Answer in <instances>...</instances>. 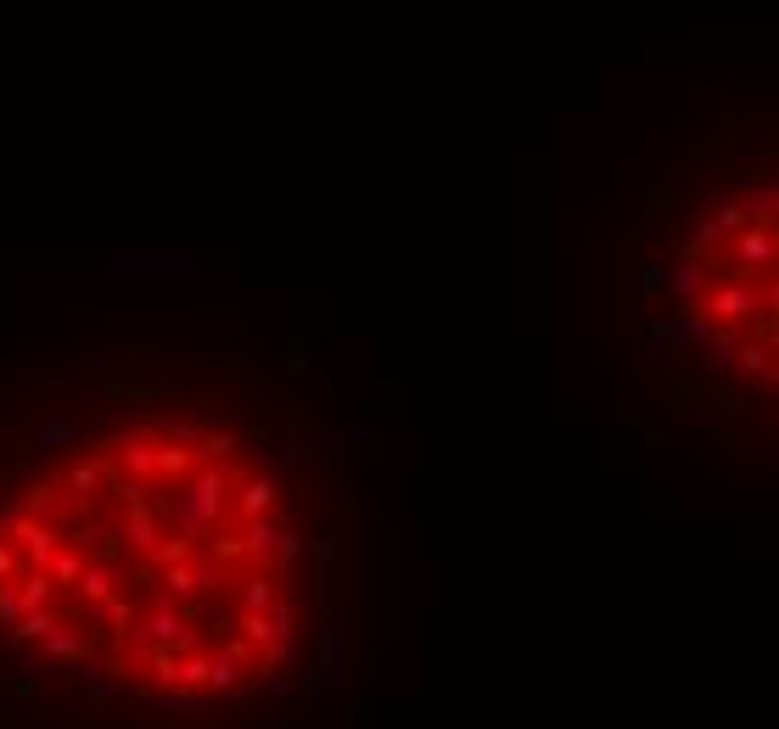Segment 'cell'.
Returning a JSON list of instances; mask_svg holds the SVG:
<instances>
[{
	"mask_svg": "<svg viewBox=\"0 0 779 729\" xmlns=\"http://www.w3.org/2000/svg\"><path fill=\"white\" fill-rule=\"evenodd\" d=\"M241 679H247V645H225L219 657H202V685L213 690H241Z\"/></svg>",
	"mask_w": 779,
	"mask_h": 729,
	"instance_id": "obj_1",
	"label": "cell"
},
{
	"mask_svg": "<svg viewBox=\"0 0 779 729\" xmlns=\"http://www.w3.org/2000/svg\"><path fill=\"white\" fill-rule=\"evenodd\" d=\"M757 309H768V298H757L751 286H718L707 298V315H718V320H746Z\"/></svg>",
	"mask_w": 779,
	"mask_h": 729,
	"instance_id": "obj_2",
	"label": "cell"
},
{
	"mask_svg": "<svg viewBox=\"0 0 779 729\" xmlns=\"http://www.w3.org/2000/svg\"><path fill=\"white\" fill-rule=\"evenodd\" d=\"M85 421H96V410H73V415H57V421H40V427L29 432V444L34 449H57V444H68V438H79Z\"/></svg>",
	"mask_w": 779,
	"mask_h": 729,
	"instance_id": "obj_3",
	"label": "cell"
},
{
	"mask_svg": "<svg viewBox=\"0 0 779 729\" xmlns=\"http://www.w3.org/2000/svg\"><path fill=\"white\" fill-rule=\"evenodd\" d=\"M768 258H774V236H768V225H751L746 236H740V253H735V275H751V270H763Z\"/></svg>",
	"mask_w": 779,
	"mask_h": 729,
	"instance_id": "obj_4",
	"label": "cell"
},
{
	"mask_svg": "<svg viewBox=\"0 0 779 729\" xmlns=\"http://www.w3.org/2000/svg\"><path fill=\"white\" fill-rule=\"evenodd\" d=\"M12 533L23 539V550H29L34 567H51V556H57V539H62L57 528H45V522H17Z\"/></svg>",
	"mask_w": 779,
	"mask_h": 729,
	"instance_id": "obj_5",
	"label": "cell"
},
{
	"mask_svg": "<svg viewBox=\"0 0 779 729\" xmlns=\"http://www.w3.org/2000/svg\"><path fill=\"white\" fill-rule=\"evenodd\" d=\"M707 281H712V264H707L701 253L684 258L679 270H667V292H679V298H695V292H701Z\"/></svg>",
	"mask_w": 779,
	"mask_h": 729,
	"instance_id": "obj_6",
	"label": "cell"
},
{
	"mask_svg": "<svg viewBox=\"0 0 779 729\" xmlns=\"http://www.w3.org/2000/svg\"><path fill=\"white\" fill-rule=\"evenodd\" d=\"M79 584H85V601H107V595L118 589V567H113V561L85 556V572H79Z\"/></svg>",
	"mask_w": 779,
	"mask_h": 729,
	"instance_id": "obj_7",
	"label": "cell"
},
{
	"mask_svg": "<svg viewBox=\"0 0 779 729\" xmlns=\"http://www.w3.org/2000/svg\"><path fill=\"white\" fill-rule=\"evenodd\" d=\"M275 539H281V522H270V516H247V528H241V550H247V556H270Z\"/></svg>",
	"mask_w": 779,
	"mask_h": 729,
	"instance_id": "obj_8",
	"label": "cell"
},
{
	"mask_svg": "<svg viewBox=\"0 0 779 729\" xmlns=\"http://www.w3.org/2000/svg\"><path fill=\"white\" fill-rule=\"evenodd\" d=\"M270 606H275V578L270 572L241 578V612H270Z\"/></svg>",
	"mask_w": 779,
	"mask_h": 729,
	"instance_id": "obj_9",
	"label": "cell"
},
{
	"mask_svg": "<svg viewBox=\"0 0 779 729\" xmlns=\"http://www.w3.org/2000/svg\"><path fill=\"white\" fill-rule=\"evenodd\" d=\"M241 516H270V505H275V483L270 477H253V483L241 488Z\"/></svg>",
	"mask_w": 779,
	"mask_h": 729,
	"instance_id": "obj_10",
	"label": "cell"
},
{
	"mask_svg": "<svg viewBox=\"0 0 779 729\" xmlns=\"http://www.w3.org/2000/svg\"><path fill=\"white\" fill-rule=\"evenodd\" d=\"M701 421H707V427H729V421H740V399H707Z\"/></svg>",
	"mask_w": 779,
	"mask_h": 729,
	"instance_id": "obj_11",
	"label": "cell"
},
{
	"mask_svg": "<svg viewBox=\"0 0 779 729\" xmlns=\"http://www.w3.org/2000/svg\"><path fill=\"white\" fill-rule=\"evenodd\" d=\"M51 567H57V578H51V584H79L85 556H79V550H62V556H51Z\"/></svg>",
	"mask_w": 779,
	"mask_h": 729,
	"instance_id": "obj_12",
	"label": "cell"
},
{
	"mask_svg": "<svg viewBox=\"0 0 779 729\" xmlns=\"http://www.w3.org/2000/svg\"><path fill=\"white\" fill-rule=\"evenodd\" d=\"M23 612H29V601H23V589H12V584H6V589H0V623H17V617H23Z\"/></svg>",
	"mask_w": 779,
	"mask_h": 729,
	"instance_id": "obj_13",
	"label": "cell"
},
{
	"mask_svg": "<svg viewBox=\"0 0 779 729\" xmlns=\"http://www.w3.org/2000/svg\"><path fill=\"white\" fill-rule=\"evenodd\" d=\"M735 354H740V365H746V371H763L768 382H774V365H768V348L746 343V348H735Z\"/></svg>",
	"mask_w": 779,
	"mask_h": 729,
	"instance_id": "obj_14",
	"label": "cell"
},
{
	"mask_svg": "<svg viewBox=\"0 0 779 729\" xmlns=\"http://www.w3.org/2000/svg\"><path fill=\"white\" fill-rule=\"evenodd\" d=\"M370 438H376L370 427H348L342 432V449H348V455H370Z\"/></svg>",
	"mask_w": 779,
	"mask_h": 729,
	"instance_id": "obj_15",
	"label": "cell"
},
{
	"mask_svg": "<svg viewBox=\"0 0 779 729\" xmlns=\"http://www.w3.org/2000/svg\"><path fill=\"white\" fill-rule=\"evenodd\" d=\"M85 696H90V713H101V707H107V696H113V685H107V679H101V673H90Z\"/></svg>",
	"mask_w": 779,
	"mask_h": 729,
	"instance_id": "obj_16",
	"label": "cell"
},
{
	"mask_svg": "<svg viewBox=\"0 0 779 729\" xmlns=\"http://www.w3.org/2000/svg\"><path fill=\"white\" fill-rule=\"evenodd\" d=\"M96 477H101V466L90 460V466H73V477H68V483L79 488V494H85V488H96Z\"/></svg>",
	"mask_w": 779,
	"mask_h": 729,
	"instance_id": "obj_17",
	"label": "cell"
},
{
	"mask_svg": "<svg viewBox=\"0 0 779 729\" xmlns=\"http://www.w3.org/2000/svg\"><path fill=\"white\" fill-rule=\"evenodd\" d=\"M645 292H651V298H656V292H667V270H662V264H645Z\"/></svg>",
	"mask_w": 779,
	"mask_h": 729,
	"instance_id": "obj_18",
	"label": "cell"
},
{
	"mask_svg": "<svg viewBox=\"0 0 779 729\" xmlns=\"http://www.w3.org/2000/svg\"><path fill=\"white\" fill-rule=\"evenodd\" d=\"M0 572H12V550L6 544H0Z\"/></svg>",
	"mask_w": 779,
	"mask_h": 729,
	"instance_id": "obj_19",
	"label": "cell"
}]
</instances>
